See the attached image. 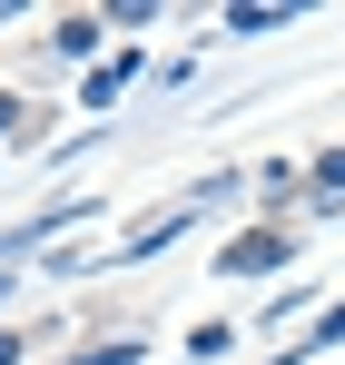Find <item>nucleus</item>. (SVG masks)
Returning a JSON list of instances; mask_svg holds the SVG:
<instances>
[{
	"mask_svg": "<svg viewBox=\"0 0 345 365\" xmlns=\"http://www.w3.org/2000/svg\"><path fill=\"white\" fill-rule=\"evenodd\" d=\"M277 257H287V237H277V227H257V237L227 247V277H257V267H277Z\"/></svg>",
	"mask_w": 345,
	"mask_h": 365,
	"instance_id": "f257e3e1",
	"label": "nucleus"
},
{
	"mask_svg": "<svg viewBox=\"0 0 345 365\" xmlns=\"http://www.w3.org/2000/svg\"><path fill=\"white\" fill-rule=\"evenodd\" d=\"M326 346H345V306H326V316L296 336V365H306V356H326Z\"/></svg>",
	"mask_w": 345,
	"mask_h": 365,
	"instance_id": "f03ea898",
	"label": "nucleus"
},
{
	"mask_svg": "<svg viewBox=\"0 0 345 365\" xmlns=\"http://www.w3.org/2000/svg\"><path fill=\"white\" fill-rule=\"evenodd\" d=\"M99 30H109V20H89V10H79V20H59V50H69V60H89V50H99Z\"/></svg>",
	"mask_w": 345,
	"mask_h": 365,
	"instance_id": "7ed1b4c3",
	"label": "nucleus"
},
{
	"mask_svg": "<svg viewBox=\"0 0 345 365\" xmlns=\"http://www.w3.org/2000/svg\"><path fill=\"white\" fill-rule=\"evenodd\" d=\"M277 20H296V10H267V0H237L227 10V30H277Z\"/></svg>",
	"mask_w": 345,
	"mask_h": 365,
	"instance_id": "20e7f679",
	"label": "nucleus"
},
{
	"mask_svg": "<svg viewBox=\"0 0 345 365\" xmlns=\"http://www.w3.org/2000/svg\"><path fill=\"white\" fill-rule=\"evenodd\" d=\"M187 356H197V365H217V356H237V336H227V326H197V336H187Z\"/></svg>",
	"mask_w": 345,
	"mask_h": 365,
	"instance_id": "39448f33",
	"label": "nucleus"
},
{
	"mask_svg": "<svg viewBox=\"0 0 345 365\" xmlns=\"http://www.w3.org/2000/svg\"><path fill=\"white\" fill-rule=\"evenodd\" d=\"M128 79H138V60H109V69H89V99H118Z\"/></svg>",
	"mask_w": 345,
	"mask_h": 365,
	"instance_id": "423d86ee",
	"label": "nucleus"
},
{
	"mask_svg": "<svg viewBox=\"0 0 345 365\" xmlns=\"http://www.w3.org/2000/svg\"><path fill=\"white\" fill-rule=\"evenodd\" d=\"M316 187H345V148H326V158H316Z\"/></svg>",
	"mask_w": 345,
	"mask_h": 365,
	"instance_id": "0eeeda50",
	"label": "nucleus"
},
{
	"mask_svg": "<svg viewBox=\"0 0 345 365\" xmlns=\"http://www.w3.org/2000/svg\"><path fill=\"white\" fill-rule=\"evenodd\" d=\"M128 356H138V346H89L79 365H128Z\"/></svg>",
	"mask_w": 345,
	"mask_h": 365,
	"instance_id": "6e6552de",
	"label": "nucleus"
},
{
	"mask_svg": "<svg viewBox=\"0 0 345 365\" xmlns=\"http://www.w3.org/2000/svg\"><path fill=\"white\" fill-rule=\"evenodd\" d=\"M0 365H20V336H10V326H0Z\"/></svg>",
	"mask_w": 345,
	"mask_h": 365,
	"instance_id": "1a4fd4ad",
	"label": "nucleus"
}]
</instances>
